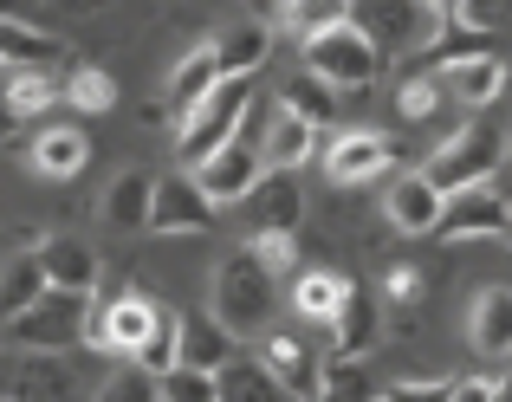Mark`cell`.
I'll return each instance as SVG.
<instances>
[{"label": "cell", "instance_id": "1", "mask_svg": "<svg viewBox=\"0 0 512 402\" xmlns=\"http://www.w3.org/2000/svg\"><path fill=\"white\" fill-rule=\"evenodd\" d=\"M208 312L221 318L240 344L260 338V331H273V318H279V273H266L253 247H234L221 266H214Z\"/></svg>", "mask_w": 512, "mask_h": 402}, {"label": "cell", "instance_id": "2", "mask_svg": "<svg viewBox=\"0 0 512 402\" xmlns=\"http://www.w3.org/2000/svg\"><path fill=\"white\" fill-rule=\"evenodd\" d=\"M506 150H512V137L493 117H467L461 130H454L441 150H428V163H422V176L435 182L441 195H467V189H487L493 182V169L506 163Z\"/></svg>", "mask_w": 512, "mask_h": 402}, {"label": "cell", "instance_id": "3", "mask_svg": "<svg viewBox=\"0 0 512 402\" xmlns=\"http://www.w3.org/2000/svg\"><path fill=\"white\" fill-rule=\"evenodd\" d=\"M247 98H253V78H221V85H214L188 117H175V156H182L188 169H201L214 150H227V143L240 137Z\"/></svg>", "mask_w": 512, "mask_h": 402}, {"label": "cell", "instance_id": "4", "mask_svg": "<svg viewBox=\"0 0 512 402\" xmlns=\"http://www.w3.org/2000/svg\"><path fill=\"white\" fill-rule=\"evenodd\" d=\"M85 331H91V299L85 292H59L52 286L39 305H26L20 318H7L0 338H7V351H52V357H65L72 344H85Z\"/></svg>", "mask_w": 512, "mask_h": 402}, {"label": "cell", "instance_id": "5", "mask_svg": "<svg viewBox=\"0 0 512 402\" xmlns=\"http://www.w3.org/2000/svg\"><path fill=\"white\" fill-rule=\"evenodd\" d=\"M350 26H357L383 59H396V52H428V39H435L428 0H350Z\"/></svg>", "mask_w": 512, "mask_h": 402}, {"label": "cell", "instance_id": "6", "mask_svg": "<svg viewBox=\"0 0 512 402\" xmlns=\"http://www.w3.org/2000/svg\"><path fill=\"white\" fill-rule=\"evenodd\" d=\"M305 72H318L331 91H370L376 78H383V52H376L357 26H338V33L305 46Z\"/></svg>", "mask_w": 512, "mask_h": 402}, {"label": "cell", "instance_id": "7", "mask_svg": "<svg viewBox=\"0 0 512 402\" xmlns=\"http://www.w3.org/2000/svg\"><path fill=\"white\" fill-rule=\"evenodd\" d=\"M156 318H163V299H150V292H117L111 305H98V312H91L85 344H98V351L130 357V364H137V351L150 344Z\"/></svg>", "mask_w": 512, "mask_h": 402}, {"label": "cell", "instance_id": "8", "mask_svg": "<svg viewBox=\"0 0 512 402\" xmlns=\"http://www.w3.org/2000/svg\"><path fill=\"white\" fill-rule=\"evenodd\" d=\"M0 396L7 402H78V377L52 351H13L0 364Z\"/></svg>", "mask_w": 512, "mask_h": 402}, {"label": "cell", "instance_id": "9", "mask_svg": "<svg viewBox=\"0 0 512 402\" xmlns=\"http://www.w3.org/2000/svg\"><path fill=\"white\" fill-rule=\"evenodd\" d=\"M253 357H260V364L273 370L279 383H286V396H292V402H318V377H325V357H318V351H312V344H305L292 325L260 331V338H253Z\"/></svg>", "mask_w": 512, "mask_h": 402}, {"label": "cell", "instance_id": "10", "mask_svg": "<svg viewBox=\"0 0 512 402\" xmlns=\"http://www.w3.org/2000/svg\"><path fill=\"white\" fill-rule=\"evenodd\" d=\"M260 176H266V163H260V143L240 130L227 150H214L208 163L195 169V182H201V195L214 201V208H234V201H247L253 189H260Z\"/></svg>", "mask_w": 512, "mask_h": 402}, {"label": "cell", "instance_id": "11", "mask_svg": "<svg viewBox=\"0 0 512 402\" xmlns=\"http://www.w3.org/2000/svg\"><path fill=\"white\" fill-rule=\"evenodd\" d=\"M383 169H396V143H389L383 130H338V137L325 143V176L338 182V189H363V182H376Z\"/></svg>", "mask_w": 512, "mask_h": 402}, {"label": "cell", "instance_id": "12", "mask_svg": "<svg viewBox=\"0 0 512 402\" xmlns=\"http://www.w3.org/2000/svg\"><path fill=\"white\" fill-rule=\"evenodd\" d=\"M512 227V201L493 189H467V195H448V208H441V227L435 240H500Z\"/></svg>", "mask_w": 512, "mask_h": 402}, {"label": "cell", "instance_id": "13", "mask_svg": "<svg viewBox=\"0 0 512 402\" xmlns=\"http://www.w3.org/2000/svg\"><path fill=\"white\" fill-rule=\"evenodd\" d=\"M208 227H214V201L201 195L195 176H156L150 234H208Z\"/></svg>", "mask_w": 512, "mask_h": 402}, {"label": "cell", "instance_id": "14", "mask_svg": "<svg viewBox=\"0 0 512 402\" xmlns=\"http://www.w3.org/2000/svg\"><path fill=\"white\" fill-rule=\"evenodd\" d=\"M441 208H448V195L435 189V182L422 176V169H409V176H396L383 189V221L396 227V234H435L441 227Z\"/></svg>", "mask_w": 512, "mask_h": 402}, {"label": "cell", "instance_id": "15", "mask_svg": "<svg viewBox=\"0 0 512 402\" xmlns=\"http://www.w3.org/2000/svg\"><path fill=\"white\" fill-rule=\"evenodd\" d=\"M39 266H46V279L59 292H85V299H98V286H104L98 247L78 240V234H46V240H39Z\"/></svg>", "mask_w": 512, "mask_h": 402}, {"label": "cell", "instance_id": "16", "mask_svg": "<svg viewBox=\"0 0 512 402\" xmlns=\"http://www.w3.org/2000/svg\"><path fill=\"white\" fill-rule=\"evenodd\" d=\"M247 214H253V234H299L305 227V182L292 169H266L260 189L247 195Z\"/></svg>", "mask_w": 512, "mask_h": 402}, {"label": "cell", "instance_id": "17", "mask_svg": "<svg viewBox=\"0 0 512 402\" xmlns=\"http://www.w3.org/2000/svg\"><path fill=\"white\" fill-rule=\"evenodd\" d=\"M0 65L7 72H52V65H72V46L33 20H0Z\"/></svg>", "mask_w": 512, "mask_h": 402}, {"label": "cell", "instance_id": "18", "mask_svg": "<svg viewBox=\"0 0 512 402\" xmlns=\"http://www.w3.org/2000/svg\"><path fill=\"white\" fill-rule=\"evenodd\" d=\"M150 201H156V176L143 163H130V169H117L111 189L98 195V214L117 234H143V227H150Z\"/></svg>", "mask_w": 512, "mask_h": 402}, {"label": "cell", "instance_id": "19", "mask_svg": "<svg viewBox=\"0 0 512 402\" xmlns=\"http://www.w3.org/2000/svg\"><path fill=\"white\" fill-rule=\"evenodd\" d=\"M221 78H227V72H221V52H214V39H201V46H188L182 59L169 65V91H163V104H169L175 117H188L214 85H221Z\"/></svg>", "mask_w": 512, "mask_h": 402}, {"label": "cell", "instance_id": "20", "mask_svg": "<svg viewBox=\"0 0 512 402\" xmlns=\"http://www.w3.org/2000/svg\"><path fill=\"white\" fill-rule=\"evenodd\" d=\"M240 351H247V344H240L214 312H182V364H188V370H208V377H221V370L234 364Z\"/></svg>", "mask_w": 512, "mask_h": 402}, {"label": "cell", "instance_id": "21", "mask_svg": "<svg viewBox=\"0 0 512 402\" xmlns=\"http://www.w3.org/2000/svg\"><path fill=\"white\" fill-rule=\"evenodd\" d=\"M467 344L487 364H506L512 357V286H487L467 312Z\"/></svg>", "mask_w": 512, "mask_h": 402}, {"label": "cell", "instance_id": "22", "mask_svg": "<svg viewBox=\"0 0 512 402\" xmlns=\"http://www.w3.org/2000/svg\"><path fill=\"white\" fill-rule=\"evenodd\" d=\"M312 156H318V130L305 124V117H292L286 104H273V117H266V130H260V163L266 169H292V176H299Z\"/></svg>", "mask_w": 512, "mask_h": 402}, {"label": "cell", "instance_id": "23", "mask_svg": "<svg viewBox=\"0 0 512 402\" xmlns=\"http://www.w3.org/2000/svg\"><path fill=\"white\" fill-rule=\"evenodd\" d=\"M350 279L338 273V266H312V273H299L292 279V312H299V325H338V312L350 305Z\"/></svg>", "mask_w": 512, "mask_h": 402}, {"label": "cell", "instance_id": "24", "mask_svg": "<svg viewBox=\"0 0 512 402\" xmlns=\"http://www.w3.org/2000/svg\"><path fill=\"white\" fill-rule=\"evenodd\" d=\"M506 85H512V72H506L500 52H480V59L448 65V98L467 104V111H487V104H500Z\"/></svg>", "mask_w": 512, "mask_h": 402}, {"label": "cell", "instance_id": "25", "mask_svg": "<svg viewBox=\"0 0 512 402\" xmlns=\"http://www.w3.org/2000/svg\"><path fill=\"white\" fill-rule=\"evenodd\" d=\"M376 344H383V305H376L370 292H350V305L338 312V325H331V357H357V364H370Z\"/></svg>", "mask_w": 512, "mask_h": 402}, {"label": "cell", "instance_id": "26", "mask_svg": "<svg viewBox=\"0 0 512 402\" xmlns=\"http://www.w3.org/2000/svg\"><path fill=\"white\" fill-rule=\"evenodd\" d=\"M85 163H91V137H85L78 124H46V130L33 137V169H39L46 182H72Z\"/></svg>", "mask_w": 512, "mask_h": 402}, {"label": "cell", "instance_id": "27", "mask_svg": "<svg viewBox=\"0 0 512 402\" xmlns=\"http://www.w3.org/2000/svg\"><path fill=\"white\" fill-rule=\"evenodd\" d=\"M273 39H279V26H266V20H234L221 39H214V52H221V72H227V78H253L266 59H273Z\"/></svg>", "mask_w": 512, "mask_h": 402}, {"label": "cell", "instance_id": "28", "mask_svg": "<svg viewBox=\"0 0 512 402\" xmlns=\"http://www.w3.org/2000/svg\"><path fill=\"white\" fill-rule=\"evenodd\" d=\"M46 292H52V279H46V266H39V240H26L20 260L0 266V325H7V318H20L26 305H39Z\"/></svg>", "mask_w": 512, "mask_h": 402}, {"label": "cell", "instance_id": "29", "mask_svg": "<svg viewBox=\"0 0 512 402\" xmlns=\"http://www.w3.org/2000/svg\"><path fill=\"white\" fill-rule=\"evenodd\" d=\"M59 98H65V85L52 72H7V78H0V117H13V124L46 117Z\"/></svg>", "mask_w": 512, "mask_h": 402}, {"label": "cell", "instance_id": "30", "mask_svg": "<svg viewBox=\"0 0 512 402\" xmlns=\"http://www.w3.org/2000/svg\"><path fill=\"white\" fill-rule=\"evenodd\" d=\"M279 33H292L299 46H312V39L338 33V26H350V0H279Z\"/></svg>", "mask_w": 512, "mask_h": 402}, {"label": "cell", "instance_id": "31", "mask_svg": "<svg viewBox=\"0 0 512 402\" xmlns=\"http://www.w3.org/2000/svg\"><path fill=\"white\" fill-rule=\"evenodd\" d=\"M221 402H292V396H286V383H279L260 357L240 351L234 364L221 370Z\"/></svg>", "mask_w": 512, "mask_h": 402}, {"label": "cell", "instance_id": "32", "mask_svg": "<svg viewBox=\"0 0 512 402\" xmlns=\"http://www.w3.org/2000/svg\"><path fill=\"white\" fill-rule=\"evenodd\" d=\"M338 98H344V91H331L318 72H299L286 91H279V104H286L292 117H305L312 130H331V124H338Z\"/></svg>", "mask_w": 512, "mask_h": 402}, {"label": "cell", "instance_id": "33", "mask_svg": "<svg viewBox=\"0 0 512 402\" xmlns=\"http://www.w3.org/2000/svg\"><path fill=\"white\" fill-rule=\"evenodd\" d=\"M441 104H448V72L422 65L415 78H402V91H396V117H402V124H428Z\"/></svg>", "mask_w": 512, "mask_h": 402}, {"label": "cell", "instance_id": "34", "mask_svg": "<svg viewBox=\"0 0 512 402\" xmlns=\"http://www.w3.org/2000/svg\"><path fill=\"white\" fill-rule=\"evenodd\" d=\"M65 104L72 111H85V117H104L117 104V85H111V72L104 65H65Z\"/></svg>", "mask_w": 512, "mask_h": 402}, {"label": "cell", "instance_id": "35", "mask_svg": "<svg viewBox=\"0 0 512 402\" xmlns=\"http://www.w3.org/2000/svg\"><path fill=\"white\" fill-rule=\"evenodd\" d=\"M318 402H383V390L357 357H331L325 377H318Z\"/></svg>", "mask_w": 512, "mask_h": 402}, {"label": "cell", "instance_id": "36", "mask_svg": "<svg viewBox=\"0 0 512 402\" xmlns=\"http://www.w3.org/2000/svg\"><path fill=\"white\" fill-rule=\"evenodd\" d=\"M137 364L150 370V377H169V370L182 364V312H169V305H163V318H156L150 344L137 351Z\"/></svg>", "mask_w": 512, "mask_h": 402}, {"label": "cell", "instance_id": "37", "mask_svg": "<svg viewBox=\"0 0 512 402\" xmlns=\"http://www.w3.org/2000/svg\"><path fill=\"white\" fill-rule=\"evenodd\" d=\"M98 402H163V377H150L143 364H124L98 383Z\"/></svg>", "mask_w": 512, "mask_h": 402}, {"label": "cell", "instance_id": "38", "mask_svg": "<svg viewBox=\"0 0 512 402\" xmlns=\"http://www.w3.org/2000/svg\"><path fill=\"white\" fill-rule=\"evenodd\" d=\"M163 402H221V377H208V370H188L175 364L163 377Z\"/></svg>", "mask_w": 512, "mask_h": 402}, {"label": "cell", "instance_id": "39", "mask_svg": "<svg viewBox=\"0 0 512 402\" xmlns=\"http://www.w3.org/2000/svg\"><path fill=\"white\" fill-rule=\"evenodd\" d=\"M422 292H428L422 266H409V260L383 266V299H389V305H402V312H415V305H422Z\"/></svg>", "mask_w": 512, "mask_h": 402}, {"label": "cell", "instance_id": "40", "mask_svg": "<svg viewBox=\"0 0 512 402\" xmlns=\"http://www.w3.org/2000/svg\"><path fill=\"white\" fill-rule=\"evenodd\" d=\"M247 247L260 253L266 273H299V234H253Z\"/></svg>", "mask_w": 512, "mask_h": 402}, {"label": "cell", "instance_id": "41", "mask_svg": "<svg viewBox=\"0 0 512 402\" xmlns=\"http://www.w3.org/2000/svg\"><path fill=\"white\" fill-rule=\"evenodd\" d=\"M383 402H454V383L448 377H402L383 390Z\"/></svg>", "mask_w": 512, "mask_h": 402}, {"label": "cell", "instance_id": "42", "mask_svg": "<svg viewBox=\"0 0 512 402\" xmlns=\"http://www.w3.org/2000/svg\"><path fill=\"white\" fill-rule=\"evenodd\" d=\"M493 396H500L493 377H461V383H454V402H493Z\"/></svg>", "mask_w": 512, "mask_h": 402}, {"label": "cell", "instance_id": "43", "mask_svg": "<svg viewBox=\"0 0 512 402\" xmlns=\"http://www.w3.org/2000/svg\"><path fill=\"white\" fill-rule=\"evenodd\" d=\"M428 13H435V26H454L467 13V0H428Z\"/></svg>", "mask_w": 512, "mask_h": 402}, {"label": "cell", "instance_id": "44", "mask_svg": "<svg viewBox=\"0 0 512 402\" xmlns=\"http://www.w3.org/2000/svg\"><path fill=\"white\" fill-rule=\"evenodd\" d=\"M33 7H39V0H0V20H26Z\"/></svg>", "mask_w": 512, "mask_h": 402}, {"label": "cell", "instance_id": "45", "mask_svg": "<svg viewBox=\"0 0 512 402\" xmlns=\"http://www.w3.org/2000/svg\"><path fill=\"white\" fill-rule=\"evenodd\" d=\"M52 7H72V13H85V7H104V0H52Z\"/></svg>", "mask_w": 512, "mask_h": 402}, {"label": "cell", "instance_id": "46", "mask_svg": "<svg viewBox=\"0 0 512 402\" xmlns=\"http://www.w3.org/2000/svg\"><path fill=\"white\" fill-rule=\"evenodd\" d=\"M493 402H512V383H500V396H493Z\"/></svg>", "mask_w": 512, "mask_h": 402}, {"label": "cell", "instance_id": "47", "mask_svg": "<svg viewBox=\"0 0 512 402\" xmlns=\"http://www.w3.org/2000/svg\"><path fill=\"white\" fill-rule=\"evenodd\" d=\"M0 402H7V396H0Z\"/></svg>", "mask_w": 512, "mask_h": 402}]
</instances>
